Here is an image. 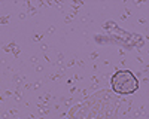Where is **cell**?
I'll return each instance as SVG.
<instances>
[{"label":"cell","mask_w":149,"mask_h":119,"mask_svg":"<svg viewBox=\"0 0 149 119\" xmlns=\"http://www.w3.org/2000/svg\"><path fill=\"white\" fill-rule=\"evenodd\" d=\"M110 85L112 89L119 95H131L133 92L137 91L139 82L130 70H119L112 76Z\"/></svg>","instance_id":"cell-1"}]
</instances>
